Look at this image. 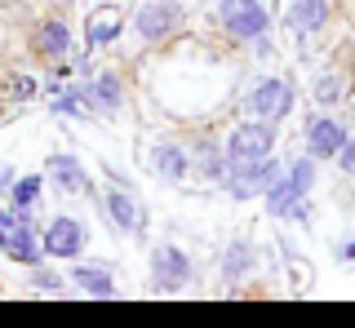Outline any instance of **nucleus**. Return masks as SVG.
I'll use <instances>...</instances> for the list:
<instances>
[{"label":"nucleus","instance_id":"7","mask_svg":"<svg viewBox=\"0 0 355 328\" xmlns=\"http://www.w3.org/2000/svg\"><path fill=\"white\" fill-rule=\"evenodd\" d=\"M151 293H182L196 284V262L182 244H155L151 248V271H147Z\"/></svg>","mask_w":355,"mask_h":328},{"label":"nucleus","instance_id":"25","mask_svg":"<svg viewBox=\"0 0 355 328\" xmlns=\"http://www.w3.org/2000/svg\"><path fill=\"white\" fill-rule=\"evenodd\" d=\"M27 284H31L36 293H62V289H67V280H62L53 266H44V262H36V266H27Z\"/></svg>","mask_w":355,"mask_h":328},{"label":"nucleus","instance_id":"23","mask_svg":"<svg viewBox=\"0 0 355 328\" xmlns=\"http://www.w3.org/2000/svg\"><path fill=\"white\" fill-rule=\"evenodd\" d=\"M5 195H9V209L14 213H36L44 200V173H18Z\"/></svg>","mask_w":355,"mask_h":328},{"label":"nucleus","instance_id":"15","mask_svg":"<svg viewBox=\"0 0 355 328\" xmlns=\"http://www.w3.org/2000/svg\"><path fill=\"white\" fill-rule=\"evenodd\" d=\"M85 93H89V107H94V120H103V116H120L125 111V75H120L116 67H98V71H89L85 75Z\"/></svg>","mask_w":355,"mask_h":328},{"label":"nucleus","instance_id":"8","mask_svg":"<svg viewBox=\"0 0 355 328\" xmlns=\"http://www.w3.org/2000/svg\"><path fill=\"white\" fill-rule=\"evenodd\" d=\"M98 209H103L107 226L120 235H147V209L138 204V195H133V187H116V182H107V191L98 195Z\"/></svg>","mask_w":355,"mask_h":328},{"label":"nucleus","instance_id":"5","mask_svg":"<svg viewBox=\"0 0 355 328\" xmlns=\"http://www.w3.org/2000/svg\"><path fill=\"white\" fill-rule=\"evenodd\" d=\"M129 23L142 45H169L173 36L187 31V5L182 0H142Z\"/></svg>","mask_w":355,"mask_h":328},{"label":"nucleus","instance_id":"17","mask_svg":"<svg viewBox=\"0 0 355 328\" xmlns=\"http://www.w3.org/2000/svg\"><path fill=\"white\" fill-rule=\"evenodd\" d=\"M125 9L116 5V0H107V5H98L94 14L85 18V53H103L120 40V31H125Z\"/></svg>","mask_w":355,"mask_h":328},{"label":"nucleus","instance_id":"6","mask_svg":"<svg viewBox=\"0 0 355 328\" xmlns=\"http://www.w3.org/2000/svg\"><path fill=\"white\" fill-rule=\"evenodd\" d=\"M275 142H280V125L266 116H244L231 125V134L222 138L227 147V160L231 164H244V160H262V156H275Z\"/></svg>","mask_w":355,"mask_h":328},{"label":"nucleus","instance_id":"19","mask_svg":"<svg viewBox=\"0 0 355 328\" xmlns=\"http://www.w3.org/2000/svg\"><path fill=\"white\" fill-rule=\"evenodd\" d=\"M5 257H14L18 266H36L44 262V248H40V226L31 213H18L14 226L5 231Z\"/></svg>","mask_w":355,"mask_h":328},{"label":"nucleus","instance_id":"14","mask_svg":"<svg viewBox=\"0 0 355 328\" xmlns=\"http://www.w3.org/2000/svg\"><path fill=\"white\" fill-rule=\"evenodd\" d=\"M191 178L200 182H214V187H222V178H227V147H222V138L214 134V129H196L191 134Z\"/></svg>","mask_w":355,"mask_h":328},{"label":"nucleus","instance_id":"18","mask_svg":"<svg viewBox=\"0 0 355 328\" xmlns=\"http://www.w3.org/2000/svg\"><path fill=\"white\" fill-rule=\"evenodd\" d=\"M258 266H262V253H258V244H253L249 235H236V239H227V244H222L218 275L227 280V284H244Z\"/></svg>","mask_w":355,"mask_h":328},{"label":"nucleus","instance_id":"26","mask_svg":"<svg viewBox=\"0 0 355 328\" xmlns=\"http://www.w3.org/2000/svg\"><path fill=\"white\" fill-rule=\"evenodd\" d=\"M333 160H338V169L347 173V178H355V134H351L347 142H342V151H338Z\"/></svg>","mask_w":355,"mask_h":328},{"label":"nucleus","instance_id":"9","mask_svg":"<svg viewBox=\"0 0 355 328\" xmlns=\"http://www.w3.org/2000/svg\"><path fill=\"white\" fill-rule=\"evenodd\" d=\"M40 248H44V257L76 262L89 248V226L80 222V217H71V213H58V217H49V222H44Z\"/></svg>","mask_w":355,"mask_h":328},{"label":"nucleus","instance_id":"16","mask_svg":"<svg viewBox=\"0 0 355 328\" xmlns=\"http://www.w3.org/2000/svg\"><path fill=\"white\" fill-rule=\"evenodd\" d=\"M44 182H53L58 195H80V200L94 195V178H89V169L71 151H53V156L44 160Z\"/></svg>","mask_w":355,"mask_h":328},{"label":"nucleus","instance_id":"31","mask_svg":"<svg viewBox=\"0 0 355 328\" xmlns=\"http://www.w3.org/2000/svg\"><path fill=\"white\" fill-rule=\"evenodd\" d=\"M0 253H5V231H0Z\"/></svg>","mask_w":355,"mask_h":328},{"label":"nucleus","instance_id":"11","mask_svg":"<svg viewBox=\"0 0 355 328\" xmlns=\"http://www.w3.org/2000/svg\"><path fill=\"white\" fill-rule=\"evenodd\" d=\"M147 169H151V178L169 182V187H182L191 178V147L182 138H155L147 151Z\"/></svg>","mask_w":355,"mask_h":328},{"label":"nucleus","instance_id":"28","mask_svg":"<svg viewBox=\"0 0 355 328\" xmlns=\"http://www.w3.org/2000/svg\"><path fill=\"white\" fill-rule=\"evenodd\" d=\"M103 178H107V182H116V187H133V182H129V173H120L116 164H103Z\"/></svg>","mask_w":355,"mask_h":328},{"label":"nucleus","instance_id":"22","mask_svg":"<svg viewBox=\"0 0 355 328\" xmlns=\"http://www.w3.org/2000/svg\"><path fill=\"white\" fill-rule=\"evenodd\" d=\"M347 98H351L347 71H315V80H311V102H315L320 111H329V107H342Z\"/></svg>","mask_w":355,"mask_h":328},{"label":"nucleus","instance_id":"21","mask_svg":"<svg viewBox=\"0 0 355 328\" xmlns=\"http://www.w3.org/2000/svg\"><path fill=\"white\" fill-rule=\"evenodd\" d=\"M333 18V0H288L284 5V27L293 36H320Z\"/></svg>","mask_w":355,"mask_h":328},{"label":"nucleus","instance_id":"30","mask_svg":"<svg viewBox=\"0 0 355 328\" xmlns=\"http://www.w3.org/2000/svg\"><path fill=\"white\" fill-rule=\"evenodd\" d=\"M14 217H18V213L9 209V204H0V231H9V226H14Z\"/></svg>","mask_w":355,"mask_h":328},{"label":"nucleus","instance_id":"4","mask_svg":"<svg viewBox=\"0 0 355 328\" xmlns=\"http://www.w3.org/2000/svg\"><path fill=\"white\" fill-rule=\"evenodd\" d=\"M240 107H244V116H266L275 125H284L297 107L293 75H258V80L240 84Z\"/></svg>","mask_w":355,"mask_h":328},{"label":"nucleus","instance_id":"29","mask_svg":"<svg viewBox=\"0 0 355 328\" xmlns=\"http://www.w3.org/2000/svg\"><path fill=\"white\" fill-rule=\"evenodd\" d=\"M14 178H18V173L9 169V164H0V195H5L9 187H14Z\"/></svg>","mask_w":355,"mask_h":328},{"label":"nucleus","instance_id":"13","mask_svg":"<svg viewBox=\"0 0 355 328\" xmlns=\"http://www.w3.org/2000/svg\"><path fill=\"white\" fill-rule=\"evenodd\" d=\"M347 138H351V129L342 125L338 116L320 111V107L306 116V125H302V147H306V156H315V160H333Z\"/></svg>","mask_w":355,"mask_h":328},{"label":"nucleus","instance_id":"1","mask_svg":"<svg viewBox=\"0 0 355 328\" xmlns=\"http://www.w3.org/2000/svg\"><path fill=\"white\" fill-rule=\"evenodd\" d=\"M231 89H236V67L205 45L169 49L151 67V98L178 120H209L231 102Z\"/></svg>","mask_w":355,"mask_h":328},{"label":"nucleus","instance_id":"32","mask_svg":"<svg viewBox=\"0 0 355 328\" xmlns=\"http://www.w3.org/2000/svg\"><path fill=\"white\" fill-rule=\"evenodd\" d=\"M351 116H355V102H351Z\"/></svg>","mask_w":355,"mask_h":328},{"label":"nucleus","instance_id":"20","mask_svg":"<svg viewBox=\"0 0 355 328\" xmlns=\"http://www.w3.org/2000/svg\"><path fill=\"white\" fill-rule=\"evenodd\" d=\"M67 284H71V289H80V293H89V298H98V302H111V298L120 293L111 262H80V257H76V266H71V275H67Z\"/></svg>","mask_w":355,"mask_h":328},{"label":"nucleus","instance_id":"27","mask_svg":"<svg viewBox=\"0 0 355 328\" xmlns=\"http://www.w3.org/2000/svg\"><path fill=\"white\" fill-rule=\"evenodd\" d=\"M333 257H338L342 266H355V235L351 239H338V244H333Z\"/></svg>","mask_w":355,"mask_h":328},{"label":"nucleus","instance_id":"3","mask_svg":"<svg viewBox=\"0 0 355 328\" xmlns=\"http://www.w3.org/2000/svg\"><path fill=\"white\" fill-rule=\"evenodd\" d=\"M214 23L222 31V40H231L236 49H244L249 40H258L271 31V9L266 0H214Z\"/></svg>","mask_w":355,"mask_h":328},{"label":"nucleus","instance_id":"10","mask_svg":"<svg viewBox=\"0 0 355 328\" xmlns=\"http://www.w3.org/2000/svg\"><path fill=\"white\" fill-rule=\"evenodd\" d=\"M284 160L262 156V160H244V164H227V178H222V191L231 200H258V195L271 187V178L280 173Z\"/></svg>","mask_w":355,"mask_h":328},{"label":"nucleus","instance_id":"2","mask_svg":"<svg viewBox=\"0 0 355 328\" xmlns=\"http://www.w3.org/2000/svg\"><path fill=\"white\" fill-rule=\"evenodd\" d=\"M315 178H320V160L315 156H306V151H302V156L284 160L280 173L271 178V187L258 195L266 217L306 226L311 222V191H315Z\"/></svg>","mask_w":355,"mask_h":328},{"label":"nucleus","instance_id":"24","mask_svg":"<svg viewBox=\"0 0 355 328\" xmlns=\"http://www.w3.org/2000/svg\"><path fill=\"white\" fill-rule=\"evenodd\" d=\"M40 93H44V84L36 75H27V71H14L5 84H0V98H5V102H36Z\"/></svg>","mask_w":355,"mask_h":328},{"label":"nucleus","instance_id":"12","mask_svg":"<svg viewBox=\"0 0 355 328\" xmlns=\"http://www.w3.org/2000/svg\"><path fill=\"white\" fill-rule=\"evenodd\" d=\"M31 53H36L40 62H67L76 53V31H71V23H67L62 14H44L40 23H36V31H31Z\"/></svg>","mask_w":355,"mask_h":328}]
</instances>
